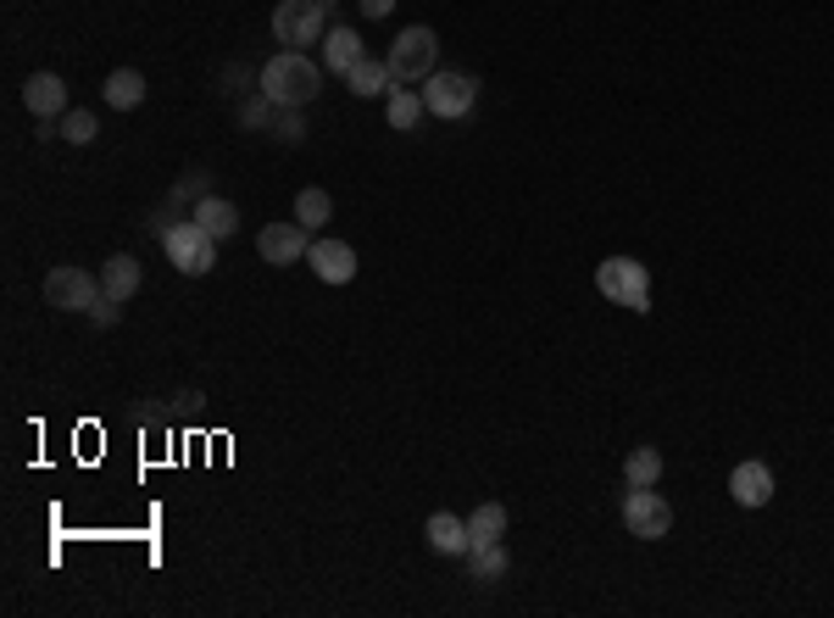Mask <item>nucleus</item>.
<instances>
[{"instance_id": "1", "label": "nucleus", "mask_w": 834, "mask_h": 618, "mask_svg": "<svg viewBox=\"0 0 834 618\" xmlns=\"http://www.w3.org/2000/svg\"><path fill=\"white\" fill-rule=\"evenodd\" d=\"M318 89H323V67L307 51H278L262 67V95L273 107H312Z\"/></svg>"}, {"instance_id": "2", "label": "nucleus", "mask_w": 834, "mask_h": 618, "mask_svg": "<svg viewBox=\"0 0 834 618\" xmlns=\"http://www.w3.org/2000/svg\"><path fill=\"white\" fill-rule=\"evenodd\" d=\"M328 12H334V0H278V7H273V39L284 45V51L323 45Z\"/></svg>"}, {"instance_id": "3", "label": "nucleus", "mask_w": 834, "mask_h": 618, "mask_svg": "<svg viewBox=\"0 0 834 618\" xmlns=\"http://www.w3.org/2000/svg\"><path fill=\"white\" fill-rule=\"evenodd\" d=\"M596 291H601L612 307L651 312V268L634 262V257H607V262L596 268Z\"/></svg>"}, {"instance_id": "4", "label": "nucleus", "mask_w": 834, "mask_h": 618, "mask_svg": "<svg viewBox=\"0 0 834 618\" xmlns=\"http://www.w3.org/2000/svg\"><path fill=\"white\" fill-rule=\"evenodd\" d=\"M389 78L396 84H423V78H434L439 73V39H434V28H401L396 34V45H389Z\"/></svg>"}, {"instance_id": "5", "label": "nucleus", "mask_w": 834, "mask_h": 618, "mask_svg": "<svg viewBox=\"0 0 834 618\" xmlns=\"http://www.w3.org/2000/svg\"><path fill=\"white\" fill-rule=\"evenodd\" d=\"M162 251H167V262H173L178 273H189V279H201V273L217 268V240H212V234L195 223V218L162 228Z\"/></svg>"}, {"instance_id": "6", "label": "nucleus", "mask_w": 834, "mask_h": 618, "mask_svg": "<svg viewBox=\"0 0 834 618\" xmlns=\"http://www.w3.org/2000/svg\"><path fill=\"white\" fill-rule=\"evenodd\" d=\"M623 530L634 541H662L673 530V507L657 496V485H628V496H623Z\"/></svg>"}, {"instance_id": "7", "label": "nucleus", "mask_w": 834, "mask_h": 618, "mask_svg": "<svg viewBox=\"0 0 834 618\" xmlns=\"http://www.w3.org/2000/svg\"><path fill=\"white\" fill-rule=\"evenodd\" d=\"M95 301H101V273H89V268H51L45 273V307L89 312Z\"/></svg>"}, {"instance_id": "8", "label": "nucleus", "mask_w": 834, "mask_h": 618, "mask_svg": "<svg viewBox=\"0 0 834 618\" xmlns=\"http://www.w3.org/2000/svg\"><path fill=\"white\" fill-rule=\"evenodd\" d=\"M423 84H428V89H423L428 118H468L473 101H478V78H468V73H434V78H423Z\"/></svg>"}, {"instance_id": "9", "label": "nucleus", "mask_w": 834, "mask_h": 618, "mask_svg": "<svg viewBox=\"0 0 834 618\" xmlns=\"http://www.w3.org/2000/svg\"><path fill=\"white\" fill-rule=\"evenodd\" d=\"M257 251H262L267 268H296L312 251V228H301V223H262Z\"/></svg>"}, {"instance_id": "10", "label": "nucleus", "mask_w": 834, "mask_h": 618, "mask_svg": "<svg viewBox=\"0 0 834 618\" xmlns=\"http://www.w3.org/2000/svg\"><path fill=\"white\" fill-rule=\"evenodd\" d=\"M307 268H312L323 284H351V279H357V251H351L346 240H312Z\"/></svg>"}, {"instance_id": "11", "label": "nucleus", "mask_w": 834, "mask_h": 618, "mask_svg": "<svg viewBox=\"0 0 834 618\" xmlns=\"http://www.w3.org/2000/svg\"><path fill=\"white\" fill-rule=\"evenodd\" d=\"M729 496L740 507H768L773 502V468L768 462H740L729 473Z\"/></svg>"}, {"instance_id": "12", "label": "nucleus", "mask_w": 834, "mask_h": 618, "mask_svg": "<svg viewBox=\"0 0 834 618\" xmlns=\"http://www.w3.org/2000/svg\"><path fill=\"white\" fill-rule=\"evenodd\" d=\"M23 107H28L34 118H45V123L62 118V112H67V84H62L57 73H34V78L23 84Z\"/></svg>"}, {"instance_id": "13", "label": "nucleus", "mask_w": 834, "mask_h": 618, "mask_svg": "<svg viewBox=\"0 0 834 618\" xmlns=\"http://www.w3.org/2000/svg\"><path fill=\"white\" fill-rule=\"evenodd\" d=\"M189 218L201 223V228L212 234L217 246H223V240H234V234H239V207H234V201H223V196H201V201L189 207Z\"/></svg>"}, {"instance_id": "14", "label": "nucleus", "mask_w": 834, "mask_h": 618, "mask_svg": "<svg viewBox=\"0 0 834 618\" xmlns=\"http://www.w3.org/2000/svg\"><path fill=\"white\" fill-rule=\"evenodd\" d=\"M428 546H434L439 557H468V546H473L468 518H457V512H434V518H428Z\"/></svg>"}, {"instance_id": "15", "label": "nucleus", "mask_w": 834, "mask_h": 618, "mask_svg": "<svg viewBox=\"0 0 834 618\" xmlns=\"http://www.w3.org/2000/svg\"><path fill=\"white\" fill-rule=\"evenodd\" d=\"M362 57H368V51H362V34H351V28H328V34H323V67H328V73L346 78Z\"/></svg>"}, {"instance_id": "16", "label": "nucleus", "mask_w": 834, "mask_h": 618, "mask_svg": "<svg viewBox=\"0 0 834 618\" xmlns=\"http://www.w3.org/2000/svg\"><path fill=\"white\" fill-rule=\"evenodd\" d=\"M139 262L134 257H107L101 262V296H112V301H134L139 296Z\"/></svg>"}, {"instance_id": "17", "label": "nucleus", "mask_w": 834, "mask_h": 618, "mask_svg": "<svg viewBox=\"0 0 834 618\" xmlns=\"http://www.w3.org/2000/svg\"><path fill=\"white\" fill-rule=\"evenodd\" d=\"M139 101H145V73H134V67L107 73V107L112 112H134Z\"/></svg>"}, {"instance_id": "18", "label": "nucleus", "mask_w": 834, "mask_h": 618, "mask_svg": "<svg viewBox=\"0 0 834 618\" xmlns=\"http://www.w3.org/2000/svg\"><path fill=\"white\" fill-rule=\"evenodd\" d=\"M389 84H396V78H389V62H378V57H362L346 73V89L351 95H389Z\"/></svg>"}, {"instance_id": "19", "label": "nucleus", "mask_w": 834, "mask_h": 618, "mask_svg": "<svg viewBox=\"0 0 834 618\" xmlns=\"http://www.w3.org/2000/svg\"><path fill=\"white\" fill-rule=\"evenodd\" d=\"M468 535H473V546L501 541V535H507V507H501V502H478L473 518H468ZM473 546H468V552H473Z\"/></svg>"}, {"instance_id": "20", "label": "nucleus", "mask_w": 834, "mask_h": 618, "mask_svg": "<svg viewBox=\"0 0 834 618\" xmlns=\"http://www.w3.org/2000/svg\"><path fill=\"white\" fill-rule=\"evenodd\" d=\"M468 563H473V580H478V585H496V580H507V568H512L501 541H484V546H473V552H468Z\"/></svg>"}, {"instance_id": "21", "label": "nucleus", "mask_w": 834, "mask_h": 618, "mask_svg": "<svg viewBox=\"0 0 834 618\" xmlns=\"http://www.w3.org/2000/svg\"><path fill=\"white\" fill-rule=\"evenodd\" d=\"M423 118H428V107H423L418 89H389V128H396V134H412Z\"/></svg>"}, {"instance_id": "22", "label": "nucleus", "mask_w": 834, "mask_h": 618, "mask_svg": "<svg viewBox=\"0 0 834 618\" xmlns=\"http://www.w3.org/2000/svg\"><path fill=\"white\" fill-rule=\"evenodd\" d=\"M623 480H628V485H657V480H662V452H657V446H634V452L623 457Z\"/></svg>"}, {"instance_id": "23", "label": "nucleus", "mask_w": 834, "mask_h": 618, "mask_svg": "<svg viewBox=\"0 0 834 618\" xmlns=\"http://www.w3.org/2000/svg\"><path fill=\"white\" fill-rule=\"evenodd\" d=\"M328 218H334L328 189H318V184H312V189H301V196H296V223H301V228H323Z\"/></svg>"}, {"instance_id": "24", "label": "nucleus", "mask_w": 834, "mask_h": 618, "mask_svg": "<svg viewBox=\"0 0 834 618\" xmlns=\"http://www.w3.org/2000/svg\"><path fill=\"white\" fill-rule=\"evenodd\" d=\"M273 139H278V146H301V139H307L301 107H278V112H273Z\"/></svg>"}, {"instance_id": "25", "label": "nucleus", "mask_w": 834, "mask_h": 618, "mask_svg": "<svg viewBox=\"0 0 834 618\" xmlns=\"http://www.w3.org/2000/svg\"><path fill=\"white\" fill-rule=\"evenodd\" d=\"M273 112H278V107L267 101L262 89H257V95H245V101H239V123H245V128H257V134H262V128H273Z\"/></svg>"}, {"instance_id": "26", "label": "nucleus", "mask_w": 834, "mask_h": 618, "mask_svg": "<svg viewBox=\"0 0 834 618\" xmlns=\"http://www.w3.org/2000/svg\"><path fill=\"white\" fill-rule=\"evenodd\" d=\"M57 134H62V139H73V146H89V139L101 134V128H95V112H84V107L73 112V107H67V112H62V128H57Z\"/></svg>"}, {"instance_id": "27", "label": "nucleus", "mask_w": 834, "mask_h": 618, "mask_svg": "<svg viewBox=\"0 0 834 618\" xmlns=\"http://www.w3.org/2000/svg\"><path fill=\"white\" fill-rule=\"evenodd\" d=\"M212 173H201V168H189L178 184H173V207H195V201H201V196H212Z\"/></svg>"}, {"instance_id": "28", "label": "nucleus", "mask_w": 834, "mask_h": 618, "mask_svg": "<svg viewBox=\"0 0 834 618\" xmlns=\"http://www.w3.org/2000/svg\"><path fill=\"white\" fill-rule=\"evenodd\" d=\"M89 318H95V323H101V329H112V323L123 318V301H112V296H101V301H95V307H89Z\"/></svg>"}, {"instance_id": "29", "label": "nucleus", "mask_w": 834, "mask_h": 618, "mask_svg": "<svg viewBox=\"0 0 834 618\" xmlns=\"http://www.w3.org/2000/svg\"><path fill=\"white\" fill-rule=\"evenodd\" d=\"M362 7V17H389V7H396V0H357Z\"/></svg>"}]
</instances>
